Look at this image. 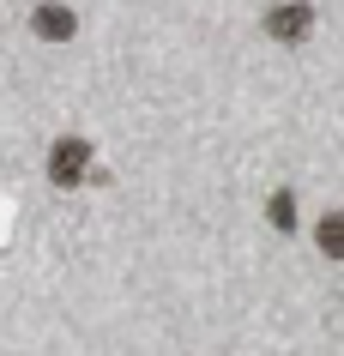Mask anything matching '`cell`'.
<instances>
[{"instance_id":"4","label":"cell","mask_w":344,"mask_h":356,"mask_svg":"<svg viewBox=\"0 0 344 356\" xmlns=\"http://www.w3.org/2000/svg\"><path fill=\"white\" fill-rule=\"evenodd\" d=\"M266 218H272V229H284V236H290V229H296V193L278 188V193L266 200Z\"/></svg>"},{"instance_id":"5","label":"cell","mask_w":344,"mask_h":356,"mask_svg":"<svg viewBox=\"0 0 344 356\" xmlns=\"http://www.w3.org/2000/svg\"><path fill=\"white\" fill-rule=\"evenodd\" d=\"M320 248L332 254V260L344 254V218H338V211H326V218H320Z\"/></svg>"},{"instance_id":"1","label":"cell","mask_w":344,"mask_h":356,"mask_svg":"<svg viewBox=\"0 0 344 356\" xmlns=\"http://www.w3.org/2000/svg\"><path fill=\"white\" fill-rule=\"evenodd\" d=\"M85 175H91V139H79V133L55 139L49 145V181L55 188H79Z\"/></svg>"},{"instance_id":"3","label":"cell","mask_w":344,"mask_h":356,"mask_svg":"<svg viewBox=\"0 0 344 356\" xmlns=\"http://www.w3.org/2000/svg\"><path fill=\"white\" fill-rule=\"evenodd\" d=\"M308 31H314V6H272L266 13V37L278 42H302Z\"/></svg>"},{"instance_id":"2","label":"cell","mask_w":344,"mask_h":356,"mask_svg":"<svg viewBox=\"0 0 344 356\" xmlns=\"http://www.w3.org/2000/svg\"><path fill=\"white\" fill-rule=\"evenodd\" d=\"M31 31H37L42 42H67L79 31V19H73V6H60V0H42L37 13H31Z\"/></svg>"}]
</instances>
